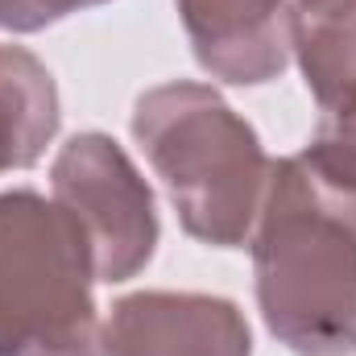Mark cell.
<instances>
[{"instance_id": "30bf717a", "label": "cell", "mask_w": 356, "mask_h": 356, "mask_svg": "<svg viewBox=\"0 0 356 356\" xmlns=\"http://www.w3.org/2000/svg\"><path fill=\"white\" fill-rule=\"evenodd\" d=\"M91 4H104V0H0V25L17 29V33H33L75 8H91Z\"/></svg>"}, {"instance_id": "5b68a950", "label": "cell", "mask_w": 356, "mask_h": 356, "mask_svg": "<svg viewBox=\"0 0 356 356\" xmlns=\"http://www.w3.org/2000/svg\"><path fill=\"white\" fill-rule=\"evenodd\" d=\"M104 356H249V323L228 298L211 294H133L112 307L99 332Z\"/></svg>"}, {"instance_id": "8992f818", "label": "cell", "mask_w": 356, "mask_h": 356, "mask_svg": "<svg viewBox=\"0 0 356 356\" xmlns=\"http://www.w3.org/2000/svg\"><path fill=\"white\" fill-rule=\"evenodd\" d=\"M203 71L228 83H266L290 58L286 0H178Z\"/></svg>"}, {"instance_id": "6da1fadb", "label": "cell", "mask_w": 356, "mask_h": 356, "mask_svg": "<svg viewBox=\"0 0 356 356\" xmlns=\"http://www.w3.org/2000/svg\"><path fill=\"white\" fill-rule=\"evenodd\" d=\"M257 302L294 356H356V186L307 154L269 166L253 224Z\"/></svg>"}, {"instance_id": "7a4b0ae2", "label": "cell", "mask_w": 356, "mask_h": 356, "mask_svg": "<svg viewBox=\"0 0 356 356\" xmlns=\"http://www.w3.org/2000/svg\"><path fill=\"white\" fill-rule=\"evenodd\" d=\"M133 133L166 182L191 236L232 249L253 236L269 186L257 133L203 83H166L137 99Z\"/></svg>"}, {"instance_id": "9c48e42d", "label": "cell", "mask_w": 356, "mask_h": 356, "mask_svg": "<svg viewBox=\"0 0 356 356\" xmlns=\"http://www.w3.org/2000/svg\"><path fill=\"white\" fill-rule=\"evenodd\" d=\"M319 170L356 186V95L340 108H327V116L315 129V141L302 149Z\"/></svg>"}, {"instance_id": "3957f363", "label": "cell", "mask_w": 356, "mask_h": 356, "mask_svg": "<svg viewBox=\"0 0 356 356\" xmlns=\"http://www.w3.org/2000/svg\"><path fill=\"white\" fill-rule=\"evenodd\" d=\"M83 228L38 191L0 195V356H104Z\"/></svg>"}, {"instance_id": "ba28073f", "label": "cell", "mask_w": 356, "mask_h": 356, "mask_svg": "<svg viewBox=\"0 0 356 356\" xmlns=\"http://www.w3.org/2000/svg\"><path fill=\"white\" fill-rule=\"evenodd\" d=\"M58 129V91L50 71L21 46H0V175L42 158Z\"/></svg>"}, {"instance_id": "52a82bcc", "label": "cell", "mask_w": 356, "mask_h": 356, "mask_svg": "<svg viewBox=\"0 0 356 356\" xmlns=\"http://www.w3.org/2000/svg\"><path fill=\"white\" fill-rule=\"evenodd\" d=\"M290 50L327 108L356 95V0H290Z\"/></svg>"}, {"instance_id": "277c9868", "label": "cell", "mask_w": 356, "mask_h": 356, "mask_svg": "<svg viewBox=\"0 0 356 356\" xmlns=\"http://www.w3.org/2000/svg\"><path fill=\"white\" fill-rule=\"evenodd\" d=\"M54 203L83 228L99 282H124L154 257V195L104 133H83L54 162Z\"/></svg>"}]
</instances>
